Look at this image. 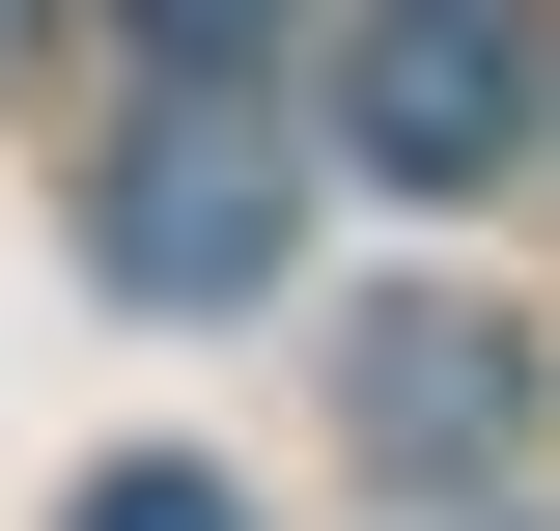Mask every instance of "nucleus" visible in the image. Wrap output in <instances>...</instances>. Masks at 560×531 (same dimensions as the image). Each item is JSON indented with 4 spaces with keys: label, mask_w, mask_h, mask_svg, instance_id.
<instances>
[{
    "label": "nucleus",
    "mask_w": 560,
    "mask_h": 531,
    "mask_svg": "<svg viewBox=\"0 0 560 531\" xmlns=\"http://www.w3.org/2000/svg\"><path fill=\"white\" fill-rule=\"evenodd\" d=\"M280 224H308V168H280L253 113H140L113 168H84V280H113V308H253Z\"/></svg>",
    "instance_id": "1"
},
{
    "label": "nucleus",
    "mask_w": 560,
    "mask_h": 531,
    "mask_svg": "<svg viewBox=\"0 0 560 531\" xmlns=\"http://www.w3.org/2000/svg\"><path fill=\"white\" fill-rule=\"evenodd\" d=\"M0 57H28V0H0Z\"/></svg>",
    "instance_id": "6"
},
{
    "label": "nucleus",
    "mask_w": 560,
    "mask_h": 531,
    "mask_svg": "<svg viewBox=\"0 0 560 531\" xmlns=\"http://www.w3.org/2000/svg\"><path fill=\"white\" fill-rule=\"evenodd\" d=\"M113 28H140V57H253L280 0H113Z\"/></svg>",
    "instance_id": "5"
},
{
    "label": "nucleus",
    "mask_w": 560,
    "mask_h": 531,
    "mask_svg": "<svg viewBox=\"0 0 560 531\" xmlns=\"http://www.w3.org/2000/svg\"><path fill=\"white\" fill-rule=\"evenodd\" d=\"M533 335H504V308H364L337 335V448L364 475H504V448H533Z\"/></svg>",
    "instance_id": "3"
},
{
    "label": "nucleus",
    "mask_w": 560,
    "mask_h": 531,
    "mask_svg": "<svg viewBox=\"0 0 560 531\" xmlns=\"http://www.w3.org/2000/svg\"><path fill=\"white\" fill-rule=\"evenodd\" d=\"M57 531H253V504H224V475H168V448H140V475H84Z\"/></svg>",
    "instance_id": "4"
},
{
    "label": "nucleus",
    "mask_w": 560,
    "mask_h": 531,
    "mask_svg": "<svg viewBox=\"0 0 560 531\" xmlns=\"http://www.w3.org/2000/svg\"><path fill=\"white\" fill-rule=\"evenodd\" d=\"M504 140H533V0H364V28H337V168L477 197Z\"/></svg>",
    "instance_id": "2"
}]
</instances>
